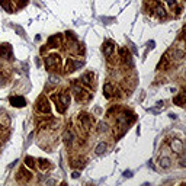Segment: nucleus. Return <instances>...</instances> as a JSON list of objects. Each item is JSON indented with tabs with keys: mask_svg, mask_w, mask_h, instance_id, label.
Segmentation results:
<instances>
[{
	"mask_svg": "<svg viewBox=\"0 0 186 186\" xmlns=\"http://www.w3.org/2000/svg\"><path fill=\"white\" fill-rule=\"evenodd\" d=\"M54 99H55V102H57V111L60 112V113H64L67 105H69V102H70V98H69L67 95H60L58 98L55 96Z\"/></svg>",
	"mask_w": 186,
	"mask_h": 186,
	"instance_id": "nucleus-1",
	"label": "nucleus"
},
{
	"mask_svg": "<svg viewBox=\"0 0 186 186\" xmlns=\"http://www.w3.org/2000/svg\"><path fill=\"white\" fill-rule=\"evenodd\" d=\"M45 66H47L48 69H54V67H58V66H60V55H55V54H52V55L47 57V58H45Z\"/></svg>",
	"mask_w": 186,
	"mask_h": 186,
	"instance_id": "nucleus-2",
	"label": "nucleus"
},
{
	"mask_svg": "<svg viewBox=\"0 0 186 186\" xmlns=\"http://www.w3.org/2000/svg\"><path fill=\"white\" fill-rule=\"evenodd\" d=\"M9 102H10V105L15 106V108H23V106L26 105V100H25V98H22V96H10Z\"/></svg>",
	"mask_w": 186,
	"mask_h": 186,
	"instance_id": "nucleus-3",
	"label": "nucleus"
},
{
	"mask_svg": "<svg viewBox=\"0 0 186 186\" xmlns=\"http://www.w3.org/2000/svg\"><path fill=\"white\" fill-rule=\"evenodd\" d=\"M170 149L173 150V153L180 154V153L183 151V143H182L180 140L175 138V140H172V141H170Z\"/></svg>",
	"mask_w": 186,
	"mask_h": 186,
	"instance_id": "nucleus-4",
	"label": "nucleus"
},
{
	"mask_svg": "<svg viewBox=\"0 0 186 186\" xmlns=\"http://www.w3.org/2000/svg\"><path fill=\"white\" fill-rule=\"evenodd\" d=\"M10 55H12V47H10L9 44H1V45H0V57L9 60Z\"/></svg>",
	"mask_w": 186,
	"mask_h": 186,
	"instance_id": "nucleus-5",
	"label": "nucleus"
},
{
	"mask_svg": "<svg viewBox=\"0 0 186 186\" xmlns=\"http://www.w3.org/2000/svg\"><path fill=\"white\" fill-rule=\"evenodd\" d=\"M37 108H38V111L42 112V113H48V112H50V103H48V100H47L45 98H41V99L38 100Z\"/></svg>",
	"mask_w": 186,
	"mask_h": 186,
	"instance_id": "nucleus-6",
	"label": "nucleus"
},
{
	"mask_svg": "<svg viewBox=\"0 0 186 186\" xmlns=\"http://www.w3.org/2000/svg\"><path fill=\"white\" fill-rule=\"evenodd\" d=\"M31 178H32L31 173H29L25 167H22V169L18 172V180H19V182H22V180H23V182H28Z\"/></svg>",
	"mask_w": 186,
	"mask_h": 186,
	"instance_id": "nucleus-7",
	"label": "nucleus"
},
{
	"mask_svg": "<svg viewBox=\"0 0 186 186\" xmlns=\"http://www.w3.org/2000/svg\"><path fill=\"white\" fill-rule=\"evenodd\" d=\"M79 121H80V124H81L84 128H89V127L92 125V118H90L87 113H80V115H79Z\"/></svg>",
	"mask_w": 186,
	"mask_h": 186,
	"instance_id": "nucleus-8",
	"label": "nucleus"
},
{
	"mask_svg": "<svg viewBox=\"0 0 186 186\" xmlns=\"http://www.w3.org/2000/svg\"><path fill=\"white\" fill-rule=\"evenodd\" d=\"M83 66V61H74V60H69L67 61V71H74L77 69H80Z\"/></svg>",
	"mask_w": 186,
	"mask_h": 186,
	"instance_id": "nucleus-9",
	"label": "nucleus"
},
{
	"mask_svg": "<svg viewBox=\"0 0 186 186\" xmlns=\"http://www.w3.org/2000/svg\"><path fill=\"white\" fill-rule=\"evenodd\" d=\"M103 52H105L106 57H111L112 55V52H113V44H112L111 41H106L103 44Z\"/></svg>",
	"mask_w": 186,
	"mask_h": 186,
	"instance_id": "nucleus-10",
	"label": "nucleus"
},
{
	"mask_svg": "<svg viewBox=\"0 0 186 186\" xmlns=\"http://www.w3.org/2000/svg\"><path fill=\"white\" fill-rule=\"evenodd\" d=\"M0 6H1L6 12H9V13L13 12V4H12L10 0H0Z\"/></svg>",
	"mask_w": 186,
	"mask_h": 186,
	"instance_id": "nucleus-11",
	"label": "nucleus"
},
{
	"mask_svg": "<svg viewBox=\"0 0 186 186\" xmlns=\"http://www.w3.org/2000/svg\"><path fill=\"white\" fill-rule=\"evenodd\" d=\"M112 93H113V87H112V84L111 83H106V84L103 86V95H105V98H106V99H111Z\"/></svg>",
	"mask_w": 186,
	"mask_h": 186,
	"instance_id": "nucleus-12",
	"label": "nucleus"
},
{
	"mask_svg": "<svg viewBox=\"0 0 186 186\" xmlns=\"http://www.w3.org/2000/svg\"><path fill=\"white\" fill-rule=\"evenodd\" d=\"M158 164H160L161 169H169V167L172 166V161H170L169 157L164 156V157H160V163H158Z\"/></svg>",
	"mask_w": 186,
	"mask_h": 186,
	"instance_id": "nucleus-13",
	"label": "nucleus"
},
{
	"mask_svg": "<svg viewBox=\"0 0 186 186\" xmlns=\"http://www.w3.org/2000/svg\"><path fill=\"white\" fill-rule=\"evenodd\" d=\"M48 44L51 48H57L60 45V35H54V37L48 38Z\"/></svg>",
	"mask_w": 186,
	"mask_h": 186,
	"instance_id": "nucleus-14",
	"label": "nucleus"
},
{
	"mask_svg": "<svg viewBox=\"0 0 186 186\" xmlns=\"http://www.w3.org/2000/svg\"><path fill=\"white\" fill-rule=\"evenodd\" d=\"M12 28L15 29V32L19 35V37H22V38H25V31H23V28L22 26H19V25H16V23H12Z\"/></svg>",
	"mask_w": 186,
	"mask_h": 186,
	"instance_id": "nucleus-15",
	"label": "nucleus"
},
{
	"mask_svg": "<svg viewBox=\"0 0 186 186\" xmlns=\"http://www.w3.org/2000/svg\"><path fill=\"white\" fill-rule=\"evenodd\" d=\"M64 141H66L67 147L71 146V143H73V134H71L70 131H66V134H64Z\"/></svg>",
	"mask_w": 186,
	"mask_h": 186,
	"instance_id": "nucleus-16",
	"label": "nucleus"
},
{
	"mask_svg": "<svg viewBox=\"0 0 186 186\" xmlns=\"http://www.w3.org/2000/svg\"><path fill=\"white\" fill-rule=\"evenodd\" d=\"M81 80H83L84 84H92V81H93V73H87V74H84L83 77H81Z\"/></svg>",
	"mask_w": 186,
	"mask_h": 186,
	"instance_id": "nucleus-17",
	"label": "nucleus"
},
{
	"mask_svg": "<svg viewBox=\"0 0 186 186\" xmlns=\"http://www.w3.org/2000/svg\"><path fill=\"white\" fill-rule=\"evenodd\" d=\"M105 150H106V144H105V143H100V144L96 147L95 151H96V154H98V156H100V154H103V153H105Z\"/></svg>",
	"mask_w": 186,
	"mask_h": 186,
	"instance_id": "nucleus-18",
	"label": "nucleus"
},
{
	"mask_svg": "<svg viewBox=\"0 0 186 186\" xmlns=\"http://www.w3.org/2000/svg\"><path fill=\"white\" fill-rule=\"evenodd\" d=\"M38 161H39V167H41L42 170H45V169L50 167V161H48V160H45V158H39Z\"/></svg>",
	"mask_w": 186,
	"mask_h": 186,
	"instance_id": "nucleus-19",
	"label": "nucleus"
},
{
	"mask_svg": "<svg viewBox=\"0 0 186 186\" xmlns=\"http://www.w3.org/2000/svg\"><path fill=\"white\" fill-rule=\"evenodd\" d=\"M156 15H157V16H166L164 7H161L160 4H157V6H156Z\"/></svg>",
	"mask_w": 186,
	"mask_h": 186,
	"instance_id": "nucleus-20",
	"label": "nucleus"
},
{
	"mask_svg": "<svg viewBox=\"0 0 186 186\" xmlns=\"http://www.w3.org/2000/svg\"><path fill=\"white\" fill-rule=\"evenodd\" d=\"M25 163H26V166H28V167H31V169H34V167H35V158H32V157H29V156L25 158Z\"/></svg>",
	"mask_w": 186,
	"mask_h": 186,
	"instance_id": "nucleus-21",
	"label": "nucleus"
},
{
	"mask_svg": "<svg viewBox=\"0 0 186 186\" xmlns=\"http://www.w3.org/2000/svg\"><path fill=\"white\" fill-rule=\"evenodd\" d=\"M173 102H175L176 105H179V106H183V93H180L179 96H176V98L173 99Z\"/></svg>",
	"mask_w": 186,
	"mask_h": 186,
	"instance_id": "nucleus-22",
	"label": "nucleus"
},
{
	"mask_svg": "<svg viewBox=\"0 0 186 186\" xmlns=\"http://www.w3.org/2000/svg\"><path fill=\"white\" fill-rule=\"evenodd\" d=\"M52 84H57V83H60V77L58 76H54V74H51L50 76V79H48Z\"/></svg>",
	"mask_w": 186,
	"mask_h": 186,
	"instance_id": "nucleus-23",
	"label": "nucleus"
},
{
	"mask_svg": "<svg viewBox=\"0 0 186 186\" xmlns=\"http://www.w3.org/2000/svg\"><path fill=\"white\" fill-rule=\"evenodd\" d=\"M99 132H106L108 131V125L105 124V122H100L99 124V129H98Z\"/></svg>",
	"mask_w": 186,
	"mask_h": 186,
	"instance_id": "nucleus-24",
	"label": "nucleus"
},
{
	"mask_svg": "<svg viewBox=\"0 0 186 186\" xmlns=\"http://www.w3.org/2000/svg\"><path fill=\"white\" fill-rule=\"evenodd\" d=\"M166 3H167L170 7H173V9H175V6H176V1H175V0H166Z\"/></svg>",
	"mask_w": 186,
	"mask_h": 186,
	"instance_id": "nucleus-25",
	"label": "nucleus"
},
{
	"mask_svg": "<svg viewBox=\"0 0 186 186\" xmlns=\"http://www.w3.org/2000/svg\"><path fill=\"white\" fill-rule=\"evenodd\" d=\"M71 166H73V167H83V163H80V161H73Z\"/></svg>",
	"mask_w": 186,
	"mask_h": 186,
	"instance_id": "nucleus-26",
	"label": "nucleus"
},
{
	"mask_svg": "<svg viewBox=\"0 0 186 186\" xmlns=\"http://www.w3.org/2000/svg\"><path fill=\"white\" fill-rule=\"evenodd\" d=\"M124 176H125V178H131V176H132V172H131V170H125V172H124Z\"/></svg>",
	"mask_w": 186,
	"mask_h": 186,
	"instance_id": "nucleus-27",
	"label": "nucleus"
},
{
	"mask_svg": "<svg viewBox=\"0 0 186 186\" xmlns=\"http://www.w3.org/2000/svg\"><path fill=\"white\" fill-rule=\"evenodd\" d=\"M129 45H131V50H132V52H134V54H138V51H137L135 45H134V44H131V42H129Z\"/></svg>",
	"mask_w": 186,
	"mask_h": 186,
	"instance_id": "nucleus-28",
	"label": "nucleus"
},
{
	"mask_svg": "<svg viewBox=\"0 0 186 186\" xmlns=\"http://www.w3.org/2000/svg\"><path fill=\"white\" fill-rule=\"evenodd\" d=\"M26 4H28V0H21V1H19V6H21V7H22V6H26Z\"/></svg>",
	"mask_w": 186,
	"mask_h": 186,
	"instance_id": "nucleus-29",
	"label": "nucleus"
},
{
	"mask_svg": "<svg viewBox=\"0 0 186 186\" xmlns=\"http://www.w3.org/2000/svg\"><path fill=\"white\" fill-rule=\"evenodd\" d=\"M102 21H103V22H112L113 19H112V18H102Z\"/></svg>",
	"mask_w": 186,
	"mask_h": 186,
	"instance_id": "nucleus-30",
	"label": "nucleus"
},
{
	"mask_svg": "<svg viewBox=\"0 0 186 186\" xmlns=\"http://www.w3.org/2000/svg\"><path fill=\"white\" fill-rule=\"evenodd\" d=\"M79 176H80V173H79V172H73V179H77Z\"/></svg>",
	"mask_w": 186,
	"mask_h": 186,
	"instance_id": "nucleus-31",
	"label": "nucleus"
},
{
	"mask_svg": "<svg viewBox=\"0 0 186 186\" xmlns=\"http://www.w3.org/2000/svg\"><path fill=\"white\" fill-rule=\"evenodd\" d=\"M163 105H164V102H163V100H160V102H157V106H158V108H161Z\"/></svg>",
	"mask_w": 186,
	"mask_h": 186,
	"instance_id": "nucleus-32",
	"label": "nucleus"
},
{
	"mask_svg": "<svg viewBox=\"0 0 186 186\" xmlns=\"http://www.w3.org/2000/svg\"><path fill=\"white\" fill-rule=\"evenodd\" d=\"M169 116H170V118H172V119H176V118H178V115H176V113H170V115H169Z\"/></svg>",
	"mask_w": 186,
	"mask_h": 186,
	"instance_id": "nucleus-33",
	"label": "nucleus"
},
{
	"mask_svg": "<svg viewBox=\"0 0 186 186\" xmlns=\"http://www.w3.org/2000/svg\"><path fill=\"white\" fill-rule=\"evenodd\" d=\"M0 129H1V124H0Z\"/></svg>",
	"mask_w": 186,
	"mask_h": 186,
	"instance_id": "nucleus-34",
	"label": "nucleus"
}]
</instances>
